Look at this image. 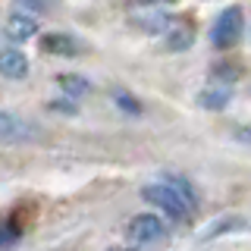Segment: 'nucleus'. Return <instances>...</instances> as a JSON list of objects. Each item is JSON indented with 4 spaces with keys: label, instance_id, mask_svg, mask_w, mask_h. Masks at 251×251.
I'll return each instance as SVG.
<instances>
[{
    "label": "nucleus",
    "instance_id": "f257e3e1",
    "mask_svg": "<svg viewBox=\"0 0 251 251\" xmlns=\"http://www.w3.org/2000/svg\"><path fill=\"white\" fill-rule=\"evenodd\" d=\"M141 195H145V201L157 204V207L163 210V214L176 217V220H185L192 214V188L185 182H154V185H145L141 188Z\"/></svg>",
    "mask_w": 251,
    "mask_h": 251
},
{
    "label": "nucleus",
    "instance_id": "f03ea898",
    "mask_svg": "<svg viewBox=\"0 0 251 251\" xmlns=\"http://www.w3.org/2000/svg\"><path fill=\"white\" fill-rule=\"evenodd\" d=\"M242 28H245V16H242L239 6H229V10H223L217 16L214 28H210V41H214V47L226 50V47H232L242 38Z\"/></svg>",
    "mask_w": 251,
    "mask_h": 251
},
{
    "label": "nucleus",
    "instance_id": "7ed1b4c3",
    "mask_svg": "<svg viewBox=\"0 0 251 251\" xmlns=\"http://www.w3.org/2000/svg\"><path fill=\"white\" fill-rule=\"evenodd\" d=\"M129 242H135V245H151V242H160L163 235H167V223H163L157 214H138L129 220Z\"/></svg>",
    "mask_w": 251,
    "mask_h": 251
},
{
    "label": "nucleus",
    "instance_id": "20e7f679",
    "mask_svg": "<svg viewBox=\"0 0 251 251\" xmlns=\"http://www.w3.org/2000/svg\"><path fill=\"white\" fill-rule=\"evenodd\" d=\"M35 138H38V129L28 120L0 110V145H22V141H35Z\"/></svg>",
    "mask_w": 251,
    "mask_h": 251
},
{
    "label": "nucleus",
    "instance_id": "39448f33",
    "mask_svg": "<svg viewBox=\"0 0 251 251\" xmlns=\"http://www.w3.org/2000/svg\"><path fill=\"white\" fill-rule=\"evenodd\" d=\"M0 75L3 78H25L28 60L22 50H0Z\"/></svg>",
    "mask_w": 251,
    "mask_h": 251
},
{
    "label": "nucleus",
    "instance_id": "423d86ee",
    "mask_svg": "<svg viewBox=\"0 0 251 251\" xmlns=\"http://www.w3.org/2000/svg\"><path fill=\"white\" fill-rule=\"evenodd\" d=\"M41 47L47 53H57V57H75L82 50V44L69 35H47V38H41Z\"/></svg>",
    "mask_w": 251,
    "mask_h": 251
},
{
    "label": "nucleus",
    "instance_id": "0eeeda50",
    "mask_svg": "<svg viewBox=\"0 0 251 251\" xmlns=\"http://www.w3.org/2000/svg\"><path fill=\"white\" fill-rule=\"evenodd\" d=\"M35 19H28V16H13L10 22H6V31H10V38H16V41H25V38L35 35Z\"/></svg>",
    "mask_w": 251,
    "mask_h": 251
},
{
    "label": "nucleus",
    "instance_id": "6e6552de",
    "mask_svg": "<svg viewBox=\"0 0 251 251\" xmlns=\"http://www.w3.org/2000/svg\"><path fill=\"white\" fill-rule=\"evenodd\" d=\"M245 220H239V217H226V220H217V223H210L207 226V232H204V239H214V235L220 232H232V229H245Z\"/></svg>",
    "mask_w": 251,
    "mask_h": 251
},
{
    "label": "nucleus",
    "instance_id": "1a4fd4ad",
    "mask_svg": "<svg viewBox=\"0 0 251 251\" xmlns=\"http://www.w3.org/2000/svg\"><path fill=\"white\" fill-rule=\"evenodd\" d=\"M198 100H201L204 107H223L226 100H229V94H201Z\"/></svg>",
    "mask_w": 251,
    "mask_h": 251
},
{
    "label": "nucleus",
    "instance_id": "9d476101",
    "mask_svg": "<svg viewBox=\"0 0 251 251\" xmlns=\"http://www.w3.org/2000/svg\"><path fill=\"white\" fill-rule=\"evenodd\" d=\"M10 242H16V229H10L6 223H0V245H10Z\"/></svg>",
    "mask_w": 251,
    "mask_h": 251
},
{
    "label": "nucleus",
    "instance_id": "9b49d317",
    "mask_svg": "<svg viewBox=\"0 0 251 251\" xmlns=\"http://www.w3.org/2000/svg\"><path fill=\"white\" fill-rule=\"evenodd\" d=\"M235 138H239V141H245V145H251V126L239 129V132H235Z\"/></svg>",
    "mask_w": 251,
    "mask_h": 251
},
{
    "label": "nucleus",
    "instance_id": "f8f14e48",
    "mask_svg": "<svg viewBox=\"0 0 251 251\" xmlns=\"http://www.w3.org/2000/svg\"><path fill=\"white\" fill-rule=\"evenodd\" d=\"M138 3H176V0H138Z\"/></svg>",
    "mask_w": 251,
    "mask_h": 251
}]
</instances>
